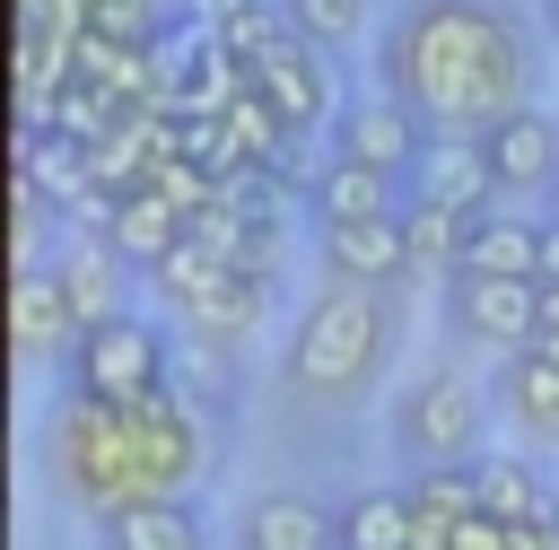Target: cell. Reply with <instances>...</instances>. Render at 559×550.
Segmentation results:
<instances>
[{"label": "cell", "mask_w": 559, "mask_h": 550, "mask_svg": "<svg viewBox=\"0 0 559 550\" xmlns=\"http://www.w3.org/2000/svg\"><path fill=\"white\" fill-rule=\"evenodd\" d=\"M384 96H402L428 131L489 140L515 105H533V44L489 0H411L384 26Z\"/></svg>", "instance_id": "obj_1"}, {"label": "cell", "mask_w": 559, "mask_h": 550, "mask_svg": "<svg viewBox=\"0 0 559 550\" xmlns=\"http://www.w3.org/2000/svg\"><path fill=\"white\" fill-rule=\"evenodd\" d=\"M384 358H393V314H384V297L323 279V288L306 297L297 332H288V384H297L306 402H358V393L384 375Z\"/></svg>", "instance_id": "obj_2"}, {"label": "cell", "mask_w": 559, "mask_h": 550, "mask_svg": "<svg viewBox=\"0 0 559 550\" xmlns=\"http://www.w3.org/2000/svg\"><path fill=\"white\" fill-rule=\"evenodd\" d=\"M52 480L87 506L114 515L131 498H157L148 480V437H140V402H70L52 419Z\"/></svg>", "instance_id": "obj_3"}, {"label": "cell", "mask_w": 559, "mask_h": 550, "mask_svg": "<svg viewBox=\"0 0 559 550\" xmlns=\"http://www.w3.org/2000/svg\"><path fill=\"white\" fill-rule=\"evenodd\" d=\"M393 445L411 471L428 463H472L480 454V393L454 375V367H419L402 393H393Z\"/></svg>", "instance_id": "obj_4"}, {"label": "cell", "mask_w": 559, "mask_h": 550, "mask_svg": "<svg viewBox=\"0 0 559 550\" xmlns=\"http://www.w3.org/2000/svg\"><path fill=\"white\" fill-rule=\"evenodd\" d=\"M70 375H79V402H148V393H166V332L140 314L87 323L70 349Z\"/></svg>", "instance_id": "obj_5"}, {"label": "cell", "mask_w": 559, "mask_h": 550, "mask_svg": "<svg viewBox=\"0 0 559 550\" xmlns=\"http://www.w3.org/2000/svg\"><path fill=\"white\" fill-rule=\"evenodd\" d=\"M445 314L463 340L489 349H533L542 340V279H480V271H445Z\"/></svg>", "instance_id": "obj_6"}, {"label": "cell", "mask_w": 559, "mask_h": 550, "mask_svg": "<svg viewBox=\"0 0 559 550\" xmlns=\"http://www.w3.org/2000/svg\"><path fill=\"white\" fill-rule=\"evenodd\" d=\"M419 148H428V122L402 96H358L332 122V157H358V166H384V175H411Z\"/></svg>", "instance_id": "obj_7"}, {"label": "cell", "mask_w": 559, "mask_h": 550, "mask_svg": "<svg viewBox=\"0 0 559 550\" xmlns=\"http://www.w3.org/2000/svg\"><path fill=\"white\" fill-rule=\"evenodd\" d=\"M253 96H262L297 140H306V131H323V122H341V105H332V70L314 61V44H306V35H288V44L253 70Z\"/></svg>", "instance_id": "obj_8"}, {"label": "cell", "mask_w": 559, "mask_h": 550, "mask_svg": "<svg viewBox=\"0 0 559 550\" xmlns=\"http://www.w3.org/2000/svg\"><path fill=\"white\" fill-rule=\"evenodd\" d=\"M411 175H419V201H428V210H454V218H480L489 192H498L489 140H463V131H428V148H419Z\"/></svg>", "instance_id": "obj_9"}, {"label": "cell", "mask_w": 559, "mask_h": 550, "mask_svg": "<svg viewBox=\"0 0 559 550\" xmlns=\"http://www.w3.org/2000/svg\"><path fill=\"white\" fill-rule=\"evenodd\" d=\"M402 271H419L411 262V227L402 218H358V227H323V279H341V288H393Z\"/></svg>", "instance_id": "obj_10"}, {"label": "cell", "mask_w": 559, "mask_h": 550, "mask_svg": "<svg viewBox=\"0 0 559 550\" xmlns=\"http://www.w3.org/2000/svg\"><path fill=\"white\" fill-rule=\"evenodd\" d=\"M489 175H498V192H559V113L515 105L489 131Z\"/></svg>", "instance_id": "obj_11"}, {"label": "cell", "mask_w": 559, "mask_h": 550, "mask_svg": "<svg viewBox=\"0 0 559 550\" xmlns=\"http://www.w3.org/2000/svg\"><path fill=\"white\" fill-rule=\"evenodd\" d=\"M79 306H70V279L44 262V271H17L9 279V340L26 349V358H44V349H79Z\"/></svg>", "instance_id": "obj_12"}, {"label": "cell", "mask_w": 559, "mask_h": 550, "mask_svg": "<svg viewBox=\"0 0 559 550\" xmlns=\"http://www.w3.org/2000/svg\"><path fill=\"white\" fill-rule=\"evenodd\" d=\"M236 550H341V515H323L306 489H262L236 515Z\"/></svg>", "instance_id": "obj_13"}, {"label": "cell", "mask_w": 559, "mask_h": 550, "mask_svg": "<svg viewBox=\"0 0 559 550\" xmlns=\"http://www.w3.org/2000/svg\"><path fill=\"white\" fill-rule=\"evenodd\" d=\"M61 279H70V306H79V323H114V314H131V262L105 244V236H79V227H61V262H52Z\"/></svg>", "instance_id": "obj_14"}, {"label": "cell", "mask_w": 559, "mask_h": 550, "mask_svg": "<svg viewBox=\"0 0 559 550\" xmlns=\"http://www.w3.org/2000/svg\"><path fill=\"white\" fill-rule=\"evenodd\" d=\"M454 271H480V279H542V227L515 218V210H480L463 227V262Z\"/></svg>", "instance_id": "obj_15"}, {"label": "cell", "mask_w": 559, "mask_h": 550, "mask_svg": "<svg viewBox=\"0 0 559 550\" xmlns=\"http://www.w3.org/2000/svg\"><path fill=\"white\" fill-rule=\"evenodd\" d=\"M314 227H358V218H393V175L358 166V157H323V175L306 183Z\"/></svg>", "instance_id": "obj_16"}, {"label": "cell", "mask_w": 559, "mask_h": 550, "mask_svg": "<svg viewBox=\"0 0 559 550\" xmlns=\"http://www.w3.org/2000/svg\"><path fill=\"white\" fill-rule=\"evenodd\" d=\"M105 244H114L122 262L157 271V262L183 244V210H175L166 192H148V183H140V192H122V201H114V218H105Z\"/></svg>", "instance_id": "obj_17"}, {"label": "cell", "mask_w": 559, "mask_h": 550, "mask_svg": "<svg viewBox=\"0 0 559 550\" xmlns=\"http://www.w3.org/2000/svg\"><path fill=\"white\" fill-rule=\"evenodd\" d=\"M105 550H201V515L183 498H131L114 515H96Z\"/></svg>", "instance_id": "obj_18"}, {"label": "cell", "mask_w": 559, "mask_h": 550, "mask_svg": "<svg viewBox=\"0 0 559 550\" xmlns=\"http://www.w3.org/2000/svg\"><path fill=\"white\" fill-rule=\"evenodd\" d=\"M498 402H507V419H515L533 445H559V358H542V349H515V358H507V384H498Z\"/></svg>", "instance_id": "obj_19"}, {"label": "cell", "mask_w": 559, "mask_h": 550, "mask_svg": "<svg viewBox=\"0 0 559 550\" xmlns=\"http://www.w3.org/2000/svg\"><path fill=\"white\" fill-rule=\"evenodd\" d=\"M341 515V550H411L419 515H411V489H358Z\"/></svg>", "instance_id": "obj_20"}, {"label": "cell", "mask_w": 559, "mask_h": 550, "mask_svg": "<svg viewBox=\"0 0 559 550\" xmlns=\"http://www.w3.org/2000/svg\"><path fill=\"white\" fill-rule=\"evenodd\" d=\"M480 515H498V524L515 533V524H542V515H559V498L542 489V471H533V463H515V454H489V463H480Z\"/></svg>", "instance_id": "obj_21"}, {"label": "cell", "mask_w": 559, "mask_h": 550, "mask_svg": "<svg viewBox=\"0 0 559 550\" xmlns=\"http://www.w3.org/2000/svg\"><path fill=\"white\" fill-rule=\"evenodd\" d=\"M402 227H411V262H445V271L463 262V227H472V218H454V210H428V201H411V210H402Z\"/></svg>", "instance_id": "obj_22"}, {"label": "cell", "mask_w": 559, "mask_h": 550, "mask_svg": "<svg viewBox=\"0 0 559 550\" xmlns=\"http://www.w3.org/2000/svg\"><path fill=\"white\" fill-rule=\"evenodd\" d=\"M288 26H297L306 44H358L367 0H288Z\"/></svg>", "instance_id": "obj_23"}, {"label": "cell", "mask_w": 559, "mask_h": 550, "mask_svg": "<svg viewBox=\"0 0 559 550\" xmlns=\"http://www.w3.org/2000/svg\"><path fill=\"white\" fill-rule=\"evenodd\" d=\"M253 9H262V0H183L175 17H183V26H210V35H227V26H236V17H253Z\"/></svg>", "instance_id": "obj_24"}, {"label": "cell", "mask_w": 559, "mask_h": 550, "mask_svg": "<svg viewBox=\"0 0 559 550\" xmlns=\"http://www.w3.org/2000/svg\"><path fill=\"white\" fill-rule=\"evenodd\" d=\"M507 550H559V515H542V524H515V533H507Z\"/></svg>", "instance_id": "obj_25"}, {"label": "cell", "mask_w": 559, "mask_h": 550, "mask_svg": "<svg viewBox=\"0 0 559 550\" xmlns=\"http://www.w3.org/2000/svg\"><path fill=\"white\" fill-rule=\"evenodd\" d=\"M542 288H559V218L542 227Z\"/></svg>", "instance_id": "obj_26"}, {"label": "cell", "mask_w": 559, "mask_h": 550, "mask_svg": "<svg viewBox=\"0 0 559 550\" xmlns=\"http://www.w3.org/2000/svg\"><path fill=\"white\" fill-rule=\"evenodd\" d=\"M533 349H542V358H559V323H542V340H533Z\"/></svg>", "instance_id": "obj_27"}, {"label": "cell", "mask_w": 559, "mask_h": 550, "mask_svg": "<svg viewBox=\"0 0 559 550\" xmlns=\"http://www.w3.org/2000/svg\"><path fill=\"white\" fill-rule=\"evenodd\" d=\"M35 17H44V0H17V26H35Z\"/></svg>", "instance_id": "obj_28"}, {"label": "cell", "mask_w": 559, "mask_h": 550, "mask_svg": "<svg viewBox=\"0 0 559 550\" xmlns=\"http://www.w3.org/2000/svg\"><path fill=\"white\" fill-rule=\"evenodd\" d=\"M550 26H559V0H550Z\"/></svg>", "instance_id": "obj_29"}]
</instances>
